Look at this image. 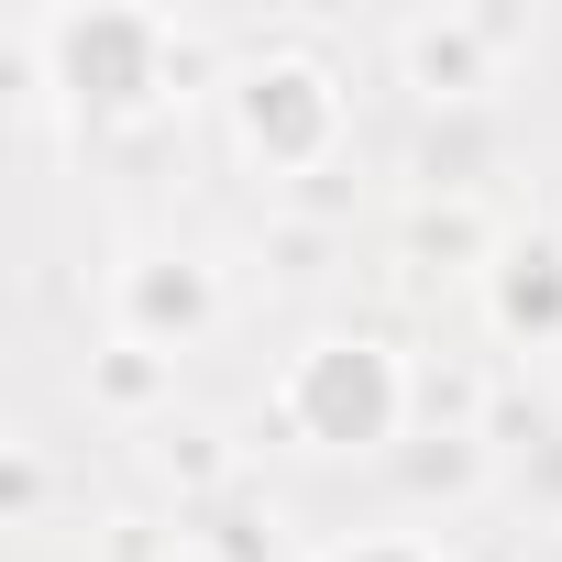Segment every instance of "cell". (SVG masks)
Returning a JSON list of instances; mask_svg holds the SVG:
<instances>
[{
	"label": "cell",
	"mask_w": 562,
	"mask_h": 562,
	"mask_svg": "<svg viewBox=\"0 0 562 562\" xmlns=\"http://www.w3.org/2000/svg\"><path fill=\"white\" fill-rule=\"evenodd\" d=\"M353 562H419V551H353Z\"/></svg>",
	"instance_id": "obj_4"
},
{
	"label": "cell",
	"mask_w": 562,
	"mask_h": 562,
	"mask_svg": "<svg viewBox=\"0 0 562 562\" xmlns=\"http://www.w3.org/2000/svg\"><path fill=\"white\" fill-rule=\"evenodd\" d=\"M45 45H56V67H67L78 111H133V100L155 89V23H133V12H89V23H56Z\"/></svg>",
	"instance_id": "obj_2"
},
{
	"label": "cell",
	"mask_w": 562,
	"mask_h": 562,
	"mask_svg": "<svg viewBox=\"0 0 562 562\" xmlns=\"http://www.w3.org/2000/svg\"><path fill=\"white\" fill-rule=\"evenodd\" d=\"M288 408H299V430H310V441H331V452L375 441V430L397 419L386 353H364V342H331V353H310V364H299V386H288Z\"/></svg>",
	"instance_id": "obj_1"
},
{
	"label": "cell",
	"mask_w": 562,
	"mask_h": 562,
	"mask_svg": "<svg viewBox=\"0 0 562 562\" xmlns=\"http://www.w3.org/2000/svg\"><path fill=\"white\" fill-rule=\"evenodd\" d=\"M243 144L254 155H321L331 144V78L321 67H254L243 78Z\"/></svg>",
	"instance_id": "obj_3"
}]
</instances>
